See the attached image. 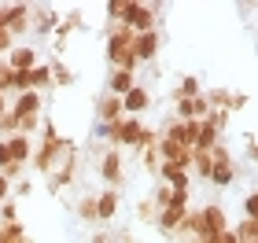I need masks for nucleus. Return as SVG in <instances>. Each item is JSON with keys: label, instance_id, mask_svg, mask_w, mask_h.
Instances as JSON below:
<instances>
[{"label": "nucleus", "instance_id": "1", "mask_svg": "<svg viewBox=\"0 0 258 243\" xmlns=\"http://www.w3.org/2000/svg\"><path fill=\"white\" fill-rule=\"evenodd\" d=\"M133 37L137 33L129 26H114V33L107 37V59L114 63V70H133L137 66V55H133Z\"/></svg>", "mask_w": 258, "mask_h": 243}, {"label": "nucleus", "instance_id": "2", "mask_svg": "<svg viewBox=\"0 0 258 243\" xmlns=\"http://www.w3.org/2000/svg\"><path fill=\"white\" fill-rule=\"evenodd\" d=\"M155 4H125L122 11V26H129L133 33H148V30H155Z\"/></svg>", "mask_w": 258, "mask_h": 243}, {"label": "nucleus", "instance_id": "3", "mask_svg": "<svg viewBox=\"0 0 258 243\" xmlns=\"http://www.w3.org/2000/svg\"><path fill=\"white\" fill-rule=\"evenodd\" d=\"M159 44H162V37L155 30H148V33H137L133 37V55H137V63H148V59H155L159 55Z\"/></svg>", "mask_w": 258, "mask_h": 243}, {"label": "nucleus", "instance_id": "4", "mask_svg": "<svg viewBox=\"0 0 258 243\" xmlns=\"http://www.w3.org/2000/svg\"><path fill=\"white\" fill-rule=\"evenodd\" d=\"M210 114V103L203 96H192V100H177V118L181 122H203Z\"/></svg>", "mask_w": 258, "mask_h": 243}, {"label": "nucleus", "instance_id": "5", "mask_svg": "<svg viewBox=\"0 0 258 243\" xmlns=\"http://www.w3.org/2000/svg\"><path fill=\"white\" fill-rule=\"evenodd\" d=\"M148 107H151V96H148V89H144V85H133V89H129L125 96H122V111L129 114V118H137V114H140V111H148Z\"/></svg>", "mask_w": 258, "mask_h": 243}, {"label": "nucleus", "instance_id": "6", "mask_svg": "<svg viewBox=\"0 0 258 243\" xmlns=\"http://www.w3.org/2000/svg\"><path fill=\"white\" fill-rule=\"evenodd\" d=\"M59 151H70V144H67V140H59V136H55V140H44V147L37 151V158H33V166L48 173V170L55 166V155H59Z\"/></svg>", "mask_w": 258, "mask_h": 243}, {"label": "nucleus", "instance_id": "7", "mask_svg": "<svg viewBox=\"0 0 258 243\" xmlns=\"http://www.w3.org/2000/svg\"><path fill=\"white\" fill-rule=\"evenodd\" d=\"M177 232H192L196 239H207V221H203V210H184L181 217V225H177Z\"/></svg>", "mask_w": 258, "mask_h": 243}, {"label": "nucleus", "instance_id": "8", "mask_svg": "<svg viewBox=\"0 0 258 243\" xmlns=\"http://www.w3.org/2000/svg\"><path fill=\"white\" fill-rule=\"evenodd\" d=\"M214 144H221V129L210 118L199 122V136H196V151H210Z\"/></svg>", "mask_w": 258, "mask_h": 243}, {"label": "nucleus", "instance_id": "9", "mask_svg": "<svg viewBox=\"0 0 258 243\" xmlns=\"http://www.w3.org/2000/svg\"><path fill=\"white\" fill-rule=\"evenodd\" d=\"M159 173H162V181H166L173 192H188V170H181V166H170V162H162V166H159Z\"/></svg>", "mask_w": 258, "mask_h": 243}, {"label": "nucleus", "instance_id": "10", "mask_svg": "<svg viewBox=\"0 0 258 243\" xmlns=\"http://www.w3.org/2000/svg\"><path fill=\"white\" fill-rule=\"evenodd\" d=\"M203 221H207V232H210V236H214V232H225V228H229V217H225V210H221L218 203L203 206Z\"/></svg>", "mask_w": 258, "mask_h": 243}, {"label": "nucleus", "instance_id": "11", "mask_svg": "<svg viewBox=\"0 0 258 243\" xmlns=\"http://www.w3.org/2000/svg\"><path fill=\"white\" fill-rule=\"evenodd\" d=\"M100 173L107 177V184H118L122 181V155L118 151H107L103 162H100Z\"/></svg>", "mask_w": 258, "mask_h": 243}, {"label": "nucleus", "instance_id": "12", "mask_svg": "<svg viewBox=\"0 0 258 243\" xmlns=\"http://www.w3.org/2000/svg\"><path fill=\"white\" fill-rule=\"evenodd\" d=\"M37 111H41V96L37 92H22L11 114H15V118H30V114H37Z\"/></svg>", "mask_w": 258, "mask_h": 243}, {"label": "nucleus", "instance_id": "13", "mask_svg": "<svg viewBox=\"0 0 258 243\" xmlns=\"http://www.w3.org/2000/svg\"><path fill=\"white\" fill-rule=\"evenodd\" d=\"M133 85H137L133 70H114V74H111V96H118V100H122Z\"/></svg>", "mask_w": 258, "mask_h": 243}, {"label": "nucleus", "instance_id": "14", "mask_svg": "<svg viewBox=\"0 0 258 243\" xmlns=\"http://www.w3.org/2000/svg\"><path fill=\"white\" fill-rule=\"evenodd\" d=\"M96 111H100V118H103V122H118V118H122V100L107 92V96L100 100V107H96Z\"/></svg>", "mask_w": 258, "mask_h": 243}, {"label": "nucleus", "instance_id": "15", "mask_svg": "<svg viewBox=\"0 0 258 243\" xmlns=\"http://www.w3.org/2000/svg\"><path fill=\"white\" fill-rule=\"evenodd\" d=\"M181 217H184V210H173V206H166V210H159V214H155V221H159L162 232H177Z\"/></svg>", "mask_w": 258, "mask_h": 243}, {"label": "nucleus", "instance_id": "16", "mask_svg": "<svg viewBox=\"0 0 258 243\" xmlns=\"http://www.w3.org/2000/svg\"><path fill=\"white\" fill-rule=\"evenodd\" d=\"M114 210H118V192H103L100 199H96V214H100V221H107Z\"/></svg>", "mask_w": 258, "mask_h": 243}, {"label": "nucleus", "instance_id": "17", "mask_svg": "<svg viewBox=\"0 0 258 243\" xmlns=\"http://www.w3.org/2000/svg\"><path fill=\"white\" fill-rule=\"evenodd\" d=\"M11 70H33V52L30 48H11Z\"/></svg>", "mask_w": 258, "mask_h": 243}, {"label": "nucleus", "instance_id": "18", "mask_svg": "<svg viewBox=\"0 0 258 243\" xmlns=\"http://www.w3.org/2000/svg\"><path fill=\"white\" fill-rule=\"evenodd\" d=\"M203 100L210 103V107H218V111H229V103H232V92H229V89H210Z\"/></svg>", "mask_w": 258, "mask_h": 243}, {"label": "nucleus", "instance_id": "19", "mask_svg": "<svg viewBox=\"0 0 258 243\" xmlns=\"http://www.w3.org/2000/svg\"><path fill=\"white\" fill-rule=\"evenodd\" d=\"M8 147H11V158H15L19 166L30 158V140H26V136H11V140H8Z\"/></svg>", "mask_w": 258, "mask_h": 243}, {"label": "nucleus", "instance_id": "20", "mask_svg": "<svg viewBox=\"0 0 258 243\" xmlns=\"http://www.w3.org/2000/svg\"><path fill=\"white\" fill-rule=\"evenodd\" d=\"M192 96H203V92H199V77H184L181 85H177V92H173V100H192Z\"/></svg>", "mask_w": 258, "mask_h": 243}, {"label": "nucleus", "instance_id": "21", "mask_svg": "<svg viewBox=\"0 0 258 243\" xmlns=\"http://www.w3.org/2000/svg\"><path fill=\"white\" fill-rule=\"evenodd\" d=\"M192 170L199 173V177L210 181V170H214V158H210L207 151H192Z\"/></svg>", "mask_w": 258, "mask_h": 243}, {"label": "nucleus", "instance_id": "22", "mask_svg": "<svg viewBox=\"0 0 258 243\" xmlns=\"http://www.w3.org/2000/svg\"><path fill=\"white\" fill-rule=\"evenodd\" d=\"M210 181L221 184V188H225V184H232V162H225V166H214V170H210Z\"/></svg>", "mask_w": 258, "mask_h": 243}, {"label": "nucleus", "instance_id": "23", "mask_svg": "<svg viewBox=\"0 0 258 243\" xmlns=\"http://www.w3.org/2000/svg\"><path fill=\"white\" fill-rule=\"evenodd\" d=\"M78 214L85 217V221H100V214H96V199H81V203H78Z\"/></svg>", "mask_w": 258, "mask_h": 243}, {"label": "nucleus", "instance_id": "24", "mask_svg": "<svg viewBox=\"0 0 258 243\" xmlns=\"http://www.w3.org/2000/svg\"><path fill=\"white\" fill-rule=\"evenodd\" d=\"M30 77H33V85H52V70L48 66H33Z\"/></svg>", "mask_w": 258, "mask_h": 243}, {"label": "nucleus", "instance_id": "25", "mask_svg": "<svg viewBox=\"0 0 258 243\" xmlns=\"http://www.w3.org/2000/svg\"><path fill=\"white\" fill-rule=\"evenodd\" d=\"M170 206L173 210H188V192H170Z\"/></svg>", "mask_w": 258, "mask_h": 243}, {"label": "nucleus", "instance_id": "26", "mask_svg": "<svg viewBox=\"0 0 258 243\" xmlns=\"http://www.w3.org/2000/svg\"><path fill=\"white\" fill-rule=\"evenodd\" d=\"M243 214H247V217H258V188L243 199Z\"/></svg>", "mask_w": 258, "mask_h": 243}, {"label": "nucleus", "instance_id": "27", "mask_svg": "<svg viewBox=\"0 0 258 243\" xmlns=\"http://www.w3.org/2000/svg\"><path fill=\"white\" fill-rule=\"evenodd\" d=\"M11 81H15V70H11V63H0V92H4Z\"/></svg>", "mask_w": 258, "mask_h": 243}, {"label": "nucleus", "instance_id": "28", "mask_svg": "<svg viewBox=\"0 0 258 243\" xmlns=\"http://www.w3.org/2000/svg\"><path fill=\"white\" fill-rule=\"evenodd\" d=\"M8 166H19V162L11 158V147H8V144H0V173H4Z\"/></svg>", "mask_w": 258, "mask_h": 243}, {"label": "nucleus", "instance_id": "29", "mask_svg": "<svg viewBox=\"0 0 258 243\" xmlns=\"http://www.w3.org/2000/svg\"><path fill=\"white\" fill-rule=\"evenodd\" d=\"M207 243H236V232H232V228H225V232H214V236H207Z\"/></svg>", "mask_w": 258, "mask_h": 243}, {"label": "nucleus", "instance_id": "30", "mask_svg": "<svg viewBox=\"0 0 258 243\" xmlns=\"http://www.w3.org/2000/svg\"><path fill=\"white\" fill-rule=\"evenodd\" d=\"M122 11H125V0H114V4H107V15L114 22H122Z\"/></svg>", "mask_w": 258, "mask_h": 243}, {"label": "nucleus", "instance_id": "31", "mask_svg": "<svg viewBox=\"0 0 258 243\" xmlns=\"http://www.w3.org/2000/svg\"><path fill=\"white\" fill-rule=\"evenodd\" d=\"M15 122H19V129H22V133L37 129V114H30V118H15Z\"/></svg>", "mask_w": 258, "mask_h": 243}, {"label": "nucleus", "instance_id": "32", "mask_svg": "<svg viewBox=\"0 0 258 243\" xmlns=\"http://www.w3.org/2000/svg\"><path fill=\"white\" fill-rule=\"evenodd\" d=\"M140 217H148V221H155V203H151V199H144V203H140Z\"/></svg>", "mask_w": 258, "mask_h": 243}, {"label": "nucleus", "instance_id": "33", "mask_svg": "<svg viewBox=\"0 0 258 243\" xmlns=\"http://www.w3.org/2000/svg\"><path fill=\"white\" fill-rule=\"evenodd\" d=\"M11 44H15V41H11V30H0V52H8Z\"/></svg>", "mask_w": 258, "mask_h": 243}, {"label": "nucleus", "instance_id": "34", "mask_svg": "<svg viewBox=\"0 0 258 243\" xmlns=\"http://www.w3.org/2000/svg\"><path fill=\"white\" fill-rule=\"evenodd\" d=\"M247 155H251V162H258V144H254V140L247 144Z\"/></svg>", "mask_w": 258, "mask_h": 243}, {"label": "nucleus", "instance_id": "35", "mask_svg": "<svg viewBox=\"0 0 258 243\" xmlns=\"http://www.w3.org/2000/svg\"><path fill=\"white\" fill-rule=\"evenodd\" d=\"M0 199H8V177H0Z\"/></svg>", "mask_w": 258, "mask_h": 243}, {"label": "nucleus", "instance_id": "36", "mask_svg": "<svg viewBox=\"0 0 258 243\" xmlns=\"http://www.w3.org/2000/svg\"><path fill=\"white\" fill-rule=\"evenodd\" d=\"M4 107H8V103H4V92H0V118H4Z\"/></svg>", "mask_w": 258, "mask_h": 243}, {"label": "nucleus", "instance_id": "37", "mask_svg": "<svg viewBox=\"0 0 258 243\" xmlns=\"http://www.w3.org/2000/svg\"><path fill=\"white\" fill-rule=\"evenodd\" d=\"M96 243H107V239H103V236H100V239H96Z\"/></svg>", "mask_w": 258, "mask_h": 243}, {"label": "nucleus", "instance_id": "38", "mask_svg": "<svg viewBox=\"0 0 258 243\" xmlns=\"http://www.w3.org/2000/svg\"><path fill=\"white\" fill-rule=\"evenodd\" d=\"M192 243H207V239H192Z\"/></svg>", "mask_w": 258, "mask_h": 243}, {"label": "nucleus", "instance_id": "39", "mask_svg": "<svg viewBox=\"0 0 258 243\" xmlns=\"http://www.w3.org/2000/svg\"><path fill=\"white\" fill-rule=\"evenodd\" d=\"M254 243H258V239H254Z\"/></svg>", "mask_w": 258, "mask_h": 243}]
</instances>
